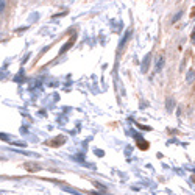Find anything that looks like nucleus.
Segmentation results:
<instances>
[{
  "label": "nucleus",
  "instance_id": "f257e3e1",
  "mask_svg": "<svg viewBox=\"0 0 195 195\" xmlns=\"http://www.w3.org/2000/svg\"><path fill=\"white\" fill-rule=\"evenodd\" d=\"M148 61H150V55H147L145 59H144V66H142V72H147V67H148Z\"/></svg>",
  "mask_w": 195,
  "mask_h": 195
},
{
  "label": "nucleus",
  "instance_id": "f03ea898",
  "mask_svg": "<svg viewBox=\"0 0 195 195\" xmlns=\"http://www.w3.org/2000/svg\"><path fill=\"white\" fill-rule=\"evenodd\" d=\"M194 77H195V72L190 70L189 72V75H187V81H194Z\"/></svg>",
  "mask_w": 195,
  "mask_h": 195
},
{
  "label": "nucleus",
  "instance_id": "7ed1b4c3",
  "mask_svg": "<svg viewBox=\"0 0 195 195\" xmlns=\"http://www.w3.org/2000/svg\"><path fill=\"white\" fill-rule=\"evenodd\" d=\"M162 64H164V59H162V58H159V59H158V66H156V70H159V69H161V66Z\"/></svg>",
  "mask_w": 195,
  "mask_h": 195
},
{
  "label": "nucleus",
  "instance_id": "20e7f679",
  "mask_svg": "<svg viewBox=\"0 0 195 195\" xmlns=\"http://www.w3.org/2000/svg\"><path fill=\"white\" fill-rule=\"evenodd\" d=\"M181 16H183V13H178V14H176V16H175V17H173V22H176V20L180 19Z\"/></svg>",
  "mask_w": 195,
  "mask_h": 195
},
{
  "label": "nucleus",
  "instance_id": "39448f33",
  "mask_svg": "<svg viewBox=\"0 0 195 195\" xmlns=\"http://www.w3.org/2000/svg\"><path fill=\"white\" fill-rule=\"evenodd\" d=\"M167 108H169V111L172 109V100H169V103H167Z\"/></svg>",
  "mask_w": 195,
  "mask_h": 195
},
{
  "label": "nucleus",
  "instance_id": "423d86ee",
  "mask_svg": "<svg viewBox=\"0 0 195 195\" xmlns=\"http://www.w3.org/2000/svg\"><path fill=\"white\" fill-rule=\"evenodd\" d=\"M3 9V2H0V11Z\"/></svg>",
  "mask_w": 195,
  "mask_h": 195
}]
</instances>
